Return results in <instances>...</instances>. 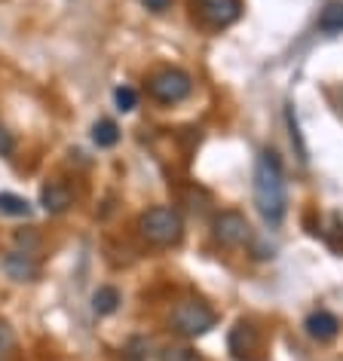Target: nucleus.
I'll return each mask as SVG.
<instances>
[{
    "mask_svg": "<svg viewBox=\"0 0 343 361\" xmlns=\"http://www.w3.org/2000/svg\"><path fill=\"white\" fill-rule=\"evenodd\" d=\"M148 92L157 104H178L193 92V77L181 68H160L148 77Z\"/></svg>",
    "mask_w": 343,
    "mask_h": 361,
    "instance_id": "4",
    "label": "nucleus"
},
{
    "mask_svg": "<svg viewBox=\"0 0 343 361\" xmlns=\"http://www.w3.org/2000/svg\"><path fill=\"white\" fill-rule=\"evenodd\" d=\"M92 141H95V147H102V150L114 147V144L120 141V126L114 120H98L92 126Z\"/></svg>",
    "mask_w": 343,
    "mask_h": 361,
    "instance_id": "15",
    "label": "nucleus"
},
{
    "mask_svg": "<svg viewBox=\"0 0 343 361\" xmlns=\"http://www.w3.org/2000/svg\"><path fill=\"white\" fill-rule=\"evenodd\" d=\"M16 245H19V251H28V255H34V251L40 248V236L34 230H19V233H16Z\"/></svg>",
    "mask_w": 343,
    "mask_h": 361,
    "instance_id": "19",
    "label": "nucleus"
},
{
    "mask_svg": "<svg viewBox=\"0 0 343 361\" xmlns=\"http://www.w3.org/2000/svg\"><path fill=\"white\" fill-rule=\"evenodd\" d=\"M0 267H4L6 279H13V282H34V279L40 276V264L37 257L28 255V251H6L4 260H0Z\"/></svg>",
    "mask_w": 343,
    "mask_h": 361,
    "instance_id": "7",
    "label": "nucleus"
},
{
    "mask_svg": "<svg viewBox=\"0 0 343 361\" xmlns=\"http://www.w3.org/2000/svg\"><path fill=\"white\" fill-rule=\"evenodd\" d=\"M13 150H16V138H13V132H6L4 126H0V157H10Z\"/></svg>",
    "mask_w": 343,
    "mask_h": 361,
    "instance_id": "21",
    "label": "nucleus"
},
{
    "mask_svg": "<svg viewBox=\"0 0 343 361\" xmlns=\"http://www.w3.org/2000/svg\"><path fill=\"white\" fill-rule=\"evenodd\" d=\"M303 331H306V337L315 343H331L340 334V322H337V315H331L328 310H315L306 315Z\"/></svg>",
    "mask_w": 343,
    "mask_h": 361,
    "instance_id": "8",
    "label": "nucleus"
},
{
    "mask_svg": "<svg viewBox=\"0 0 343 361\" xmlns=\"http://www.w3.org/2000/svg\"><path fill=\"white\" fill-rule=\"evenodd\" d=\"M160 361H205V358H203L193 346H184V343H172V346H166V349L160 352Z\"/></svg>",
    "mask_w": 343,
    "mask_h": 361,
    "instance_id": "16",
    "label": "nucleus"
},
{
    "mask_svg": "<svg viewBox=\"0 0 343 361\" xmlns=\"http://www.w3.org/2000/svg\"><path fill=\"white\" fill-rule=\"evenodd\" d=\"M251 193H255V209L260 221L270 230H276L288 214V187H285V171L282 159L276 150H260L255 159V175H251Z\"/></svg>",
    "mask_w": 343,
    "mask_h": 361,
    "instance_id": "1",
    "label": "nucleus"
},
{
    "mask_svg": "<svg viewBox=\"0 0 343 361\" xmlns=\"http://www.w3.org/2000/svg\"><path fill=\"white\" fill-rule=\"evenodd\" d=\"M215 322H218V315L200 300H181L172 310V319H169L172 331L184 340H196L203 334H209L215 328Z\"/></svg>",
    "mask_w": 343,
    "mask_h": 361,
    "instance_id": "3",
    "label": "nucleus"
},
{
    "mask_svg": "<svg viewBox=\"0 0 343 361\" xmlns=\"http://www.w3.org/2000/svg\"><path fill=\"white\" fill-rule=\"evenodd\" d=\"M340 111H343V89H340Z\"/></svg>",
    "mask_w": 343,
    "mask_h": 361,
    "instance_id": "23",
    "label": "nucleus"
},
{
    "mask_svg": "<svg viewBox=\"0 0 343 361\" xmlns=\"http://www.w3.org/2000/svg\"><path fill=\"white\" fill-rule=\"evenodd\" d=\"M114 104L120 114H132L135 107H138V92H135L132 86H116L114 89Z\"/></svg>",
    "mask_w": 343,
    "mask_h": 361,
    "instance_id": "17",
    "label": "nucleus"
},
{
    "mask_svg": "<svg viewBox=\"0 0 343 361\" xmlns=\"http://www.w3.org/2000/svg\"><path fill=\"white\" fill-rule=\"evenodd\" d=\"M40 205L49 214H65L71 205H74V190H71L65 180H49L40 190Z\"/></svg>",
    "mask_w": 343,
    "mask_h": 361,
    "instance_id": "9",
    "label": "nucleus"
},
{
    "mask_svg": "<svg viewBox=\"0 0 343 361\" xmlns=\"http://www.w3.org/2000/svg\"><path fill=\"white\" fill-rule=\"evenodd\" d=\"M0 214H6V218H28L31 214V202L25 200L19 193H0Z\"/></svg>",
    "mask_w": 343,
    "mask_h": 361,
    "instance_id": "14",
    "label": "nucleus"
},
{
    "mask_svg": "<svg viewBox=\"0 0 343 361\" xmlns=\"http://www.w3.org/2000/svg\"><path fill=\"white\" fill-rule=\"evenodd\" d=\"M285 126H288V135H291V147L297 153V159L303 162H310V147H306V141H303V132H301V123H297V111H294V104L288 102L285 104Z\"/></svg>",
    "mask_w": 343,
    "mask_h": 361,
    "instance_id": "11",
    "label": "nucleus"
},
{
    "mask_svg": "<svg viewBox=\"0 0 343 361\" xmlns=\"http://www.w3.org/2000/svg\"><path fill=\"white\" fill-rule=\"evenodd\" d=\"M144 6H148L150 13H166L169 6H172V0H141Z\"/></svg>",
    "mask_w": 343,
    "mask_h": 361,
    "instance_id": "22",
    "label": "nucleus"
},
{
    "mask_svg": "<svg viewBox=\"0 0 343 361\" xmlns=\"http://www.w3.org/2000/svg\"><path fill=\"white\" fill-rule=\"evenodd\" d=\"M148 349H150V343L144 337H132L129 343H126V349H123V358L126 361H144L148 358Z\"/></svg>",
    "mask_w": 343,
    "mask_h": 361,
    "instance_id": "18",
    "label": "nucleus"
},
{
    "mask_svg": "<svg viewBox=\"0 0 343 361\" xmlns=\"http://www.w3.org/2000/svg\"><path fill=\"white\" fill-rule=\"evenodd\" d=\"M191 4L193 19L209 31H224L230 25H236L246 13V4L242 0H187Z\"/></svg>",
    "mask_w": 343,
    "mask_h": 361,
    "instance_id": "5",
    "label": "nucleus"
},
{
    "mask_svg": "<svg viewBox=\"0 0 343 361\" xmlns=\"http://www.w3.org/2000/svg\"><path fill=\"white\" fill-rule=\"evenodd\" d=\"M212 236L215 242H218L221 248H242L246 242L251 239V227H248V221H246V214H239V212H218L215 214V221H212Z\"/></svg>",
    "mask_w": 343,
    "mask_h": 361,
    "instance_id": "6",
    "label": "nucleus"
},
{
    "mask_svg": "<svg viewBox=\"0 0 343 361\" xmlns=\"http://www.w3.org/2000/svg\"><path fill=\"white\" fill-rule=\"evenodd\" d=\"M120 303H123V297H120V291H116L114 285H102L92 294V310H95V315H114L116 310H120Z\"/></svg>",
    "mask_w": 343,
    "mask_h": 361,
    "instance_id": "12",
    "label": "nucleus"
},
{
    "mask_svg": "<svg viewBox=\"0 0 343 361\" xmlns=\"http://www.w3.org/2000/svg\"><path fill=\"white\" fill-rule=\"evenodd\" d=\"M138 233L153 248H172L184 236V218L172 205H153L138 218Z\"/></svg>",
    "mask_w": 343,
    "mask_h": 361,
    "instance_id": "2",
    "label": "nucleus"
},
{
    "mask_svg": "<svg viewBox=\"0 0 343 361\" xmlns=\"http://www.w3.org/2000/svg\"><path fill=\"white\" fill-rule=\"evenodd\" d=\"M255 349H258L255 324H251V322H236V328L230 331V352H233V358L246 361L248 352H255Z\"/></svg>",
    "mask_w": 343,
    "mask_h": 361,
    "instance_id": "10",
    "label": "nucleus"
},
{
    "mask_svg": "<svg viewBox=\"0 0 343 361\" xmlns=\"http://www.w3.org/2000/svg\"><path fill=\"white\" fill-rule=\"evenodd\" d=\"M13 346H16V331L6 322H0V358L10 355Z\"/></svg>",
    "mask_w": 343,
    "mask_h": 361,
    "instance_id": "20",
    "label": "nucleus"
},
{
    "mask_svg": "<svg viewBox=\"0 0 343 361\" xmlns=\"http://www.w3.org/2000/svg\"><path fill=\"white\" fill-rule=\"evenodd\" d=\"M319 31L325 34H340L343 31V0H331L319 13Z\"/></svg>",
    "mask_w": 343,
    "mask_h": 361,
    "instance_id": "13",
    "label": "nucleus"
}]
</instances>
